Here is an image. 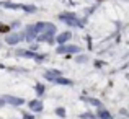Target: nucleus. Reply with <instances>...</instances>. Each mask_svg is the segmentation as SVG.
I'll return each mask as SVG.
<instances>
[{
	"instance_id": "nucleus-7",
	"label": "nucleus",
	"mask_w": 129,
	"mask_h": 119,
	"mask_svg": "<svg viewBox=\"0 0 129 119\" xmlns=\"http://www.w3.org/2000/svg\"><path fill=\"white\" fill-rule=\"evenodd\" d=\"M69 39H70V33H62V34L57 36V41H59L60 44H64L66 41H69Z\"/></svg>"
},
{
	"instance_id": "nucleus-3",
	"label": "nucleus",
	"mask_w": 129,
	"mask_h": 119,
	"mask_svg": "<svg viewBox=\"0 0 129 119\" xmlns=\"http://www.w3.org/2000/svg\"><path fill=\"white\" fill-rule=\"evenodd\" d=\"M79 47L77 46H60V47H57V52L59 54H64V52H79Z\"/></svg>"
},
{
	"instance_id": "nucleus-6",
	"label": "nucleus",
	"mask_w": 129,
	"mask_h": 119,
	"mask_svg": "<svg viewBox=\"0 0 129 119\" xmlns=\"http://www.w3.org/2000/svg\"><path fill=\"white\" fill-rule=\"evenodd\" d=\"M29 108H31L33 111L38 113V111L43 109V103H41V101H31V103H29Z\"/></svg>"
},
{
	"instance_id": "nucleus-5",
	"label": "nucleus",
	"mask_w": 129,
	"mask_h": 119,
	"mask_svg": "<svg viewBox=\"0 0 129 119\" xmlns=\"http://www.w3.org/2000/svg\"><path fill=\"white\" fill-rule=\"evenodd\" d=\"M44 77H46L47 80H54V78H57V77H60V72L59 70H47V72L44 73Z\"/></svg>"
},
{
	"instance_id": "nucleus-13",
	"label": "nucleus",
	"mask_w": 129,
	"mask_h": 119,
	"mask_svg": "<svg viewBox=\"0 0 129 119\" xmlns=\"http://www.w3.org/2000/svg\"><path fill=\"white\" fill-rule=\"evenodd\" d=\"M36 93H38L39 96H41V95L44 93V87H43V85H39V83L36 85Z\"/></svg>"
},
{
	"instance_id": "nucleus-16",
	"label": "nucleus",
	"mask_w": 129,
	"mask_h": 119,
	"mask_svg": "<svg viewBox=\"0 0 129 119\" xmlns=\"http://www.w3.org/2000/svg\"><path fill=\"white\" fill-rule=\"evenodd\" d=\"M23 119H35L31 114H23Z\"/></svg>"
},
{
	"instance_id": "nucleus-11",
	"label": "nucleus",
	"mask_w": 129,
	"mask_h": 119,
	"mask_svg": "<svg viewBox=\"0 0 129 119\" xmlns=\"http://www.w3.org/2000/svg\"><path fill=\"white\" fill-rule=\"evenodd\" d=\"M18 56H25V57H36L33 52H29V51H18Z\"/></svg>"
},
{
	"instance_id": "nucleus-10",
	"label": "nucleus",
	"mask_w": 129,
	"mask_h": 119,
	"mask_svg": "<svg viewBox=\"0 0 129 119\" xmlns=\"http://www.w3.org/2000/svg\"><path fill=\"white\" fill-rule=\"evenodd\" d=\"M98 117H100V119H111V114L110 113H108V111H100V113H98Z\"/></svg>"
},
{
	"instance_id": "nucleus-9",
	"label": "nucleus",
	"mask_w": 129,
	"mask_h": 119,
	"mask_svg": "<svg viewBox=\"0 0 129 119\" xmlns=\"http://www.w3.org/2000/svg\"><path fill=\"white\" fill-rule=\"evenodd\" d=\"M35 26H28V36H26V39L28 41H31L33 38H35Z\"/></svg>"
},
{
	"instance_id": "nucleus-2",
	"label": "nucleus",
	"mask_w": 129,
	"mask_h": 119,
	"mask_svg": "<svg viewBox=\"0 0 129 119\" xmlns=\"http://www.w3.org/2000/svg\"><path fill=\"white\" fill-rule=\"evenodd\" d=\"M3 101H5V103H10V104H15V106H20V104L25 103V100L16 98V96H5V98H3Z\"/></svg>"
},
{
	"instance_id": "nucleus-8",
	"label": "nucleus",
	"mask_w": 129,
	"mask_h": 119,
	"mask_svg": "<svg viewBox=\"0 0 129 119\" xmlns=\"http://www.w3.org/2000/svg\"><path fill=\"white\" fill-rule=\"evenodd\" d=\"M52 82H56V83H60V85H72V82H70V80L62 78V77H57V78H54Z\"/></svg>"
},
{
	"instance_id": "nucleus-14",
	"label": "nucleus",
	"mask_w": 129,
	"mask_h": 119,
	"mask_svg": "<svg viewBox=\"0 0 129 119\" xmlns=\"http://www.w3.org/2000/svg\"><path fill=\"white\" fill-rule=\"evenodd\" d=\"M88 101H90V103L93 104V106H101V103H100L98 100H93V98H91V100H88Z\"/></svg>"
},
{
	"instance_id": "nucleus-1",
	"label": "nucleus",
	"mask_w": 129,
	"mask_h": 119,
	"mask_svg": "<svg viewBox=\"0 0 129 119\" xmlns=\"http://www.w3.org/2000/svg\"><path fill=\"white\" fill-rule=\"evenodd\" d=\"M60 18H62L66 23H69V25H75V26L80 25L79 20H77V16L72 15V13H62V15H60Z\"/></svg>"
},
{
	"instance_id": "nucleus-4",
	"label": "nucleus",
	"mask_w": 129,
	"mask_h": 119,
	"mask_svg": "<svg viewBox=\"0 0 129 119\" xmlns=\"http://www.w3.org/2000/svg\"><path fill=\"white\" fill-rule=\"evenodd\" d=\"M25 36H20V34H8L7 36V43L8 44H16V43H20Z\"/></svg>"
},
{
	"instance_id": "nucleus-15",
	"label": "nucleus",
	"mask_w": 129,
	"mask_h": 119,
	"mask_svg": "<svg viewBox=\"0 0 129 119\" xmlns=\"http://www.w3.org/2000/svg\"><path fill=\"white\" fill-rule=\"evenodd\" d=\"M0 31H2V33H8L10 28H8V26H5V25H0Z\"/></svg>"
},
{
	"instance_id": "nucleus-12",
	"label": "nucleus",
	"mask_w": 129,
	"mask_h": 119,
	"mask_svg": "<svg viewBox=\"0 0 129 119\" xmlns=\"http://www.w3.org/2000/svg\"><path fill=\"white\" fill-rule=\"evenodd\" d=\"M56 114H57V116H60V117H66V109H64V108H57Z\"/></svg>"
}]
</instances>
